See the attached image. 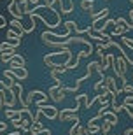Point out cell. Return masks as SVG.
I'll list each match as a JSON object with an SVG mask.
<instances>
[{"label":"cell","instance_id":"35","mask_svg":"<svg viewBox=\"0 0 133 135\" xmlns=\"http://www.w3.org/2000/svg\"><path fill=\"white\" fill-rule=\"evenodd\" d=\"M107 135H109V133H107Z\"/></svg>","mask_w":133,"mask_h":135},{"label":"cell","instance_id":"22","mask_svg":"<svg viewBox=\"0 0 133 135\" xmlns=\"http://www.w3.org/2000/svg\"><path fill=\"white\" fill-rule=\"evenodd\" d=\"M100 130V125H88L86 126V135H96Z\"/></svg>","mask_w":133,"mask_h":135},{"label":"cell","instance_id":"19","mask_svg":"<svg viewBox=\"0 0 133 135\" xmlns=\"http://www.w3.org/2000/svg\"><path fill=\"white\" fill-rule=\"evenodd\" d=\"M93 5H95V0H81V9L86 11V12H93Z\"/></svg>","mask_w":133,"mask_h":135},{"label":"cell","instance_id":"16","mask_svg":"<svg viewBox=\"0 0 133 135\" xmlns=\"http://www.w3.org/2000/svg\"><path fill=\"white\" fill-rule=\"evenodd\" d=\"M5 39L11 40V42H19V44H21V35L18 33L16 30H12V28H11V30H7V33H5Z\"/></svg>","mask_w":133,"mask_h":135},{"label":"cell","instance_id":"34","mask_svg":"<svg viewBox=\"0 0 133 135\" xmlns=\"http://www.w3.org/2000/svg\"><path fill=\"white\" fill-rule=\"evenodd\" d=\"M131 79H133V74H131Z\"/></svg>","mask_w":133,"mask_h":135},{"label":"cell","instance_id":"6","mask_svg":"<svg viewBox=\"0 0 133 135\" xmlns=\"http://www.w3.org/2000/svg\"><path fill=\"white\" fill-rule=\"evenodd\" d=\"M2 97H4V107H7V109H12V107H14V104L18 102L16 93L12 90H7V88L2 91Z\"/></svg>","mask_w":133,"mask_h":135},{"label":"cell","instance_id":"33","mask_svg":"<svg viewBox=\"0 0 133 135\" xmlns=\"http://www.w3.org/2000/svg\"><path fill=\"white\" fill-rule=\"evenodd\" d=\"M130 2H131V4H133V0H130Z\"/></svg>","mask_w":133,"mask_h":135},{"label":"cell","instance_id":"8","mask_svg":"<svg viewBox=\"0 0 133 135\" xmlns=\"http://www.w3.org/2000/svg\"><path fill=\"white\" fill-rule=\"evenodd\" d=\"M91 32H96V33H105L107 30V20L105 18H100V20H93L91 26H89Z\"/></svg>","mask_w":133,"mask_h":135},{"label":"cell","instance_id":"13","mask_svg":"<svg viewBox=\"0 0 133 135\" xmlns=\"http://www.w3.org/2000/svg\"><path fill=\"white\" fill-rule=\"evenodd\" d=\"M95 93H96V95H105V93H110V91L107 90V86H105L104 79H100L98 83H95Z\"/></svg>","mask_w":133,"mask_h":135},{"label":"cell","instance_id":"1","mask_svg":"<svg viewBox=\"0 0 133 135\" xmlns=\"http://www.w3.org/2000/svg\"><path fill=\"white\" fill-rule=\"evenodd\" d=\"M47 98L49 97L46 95L44 91H39V90H32L28 93V97H26V100H28V104H35L37 107H42V105H46V102H47Z\"/></svg>","mask_w":133,"mask_h":135},{"label":"cell","instance_id":"25","mask_svg":"<svg viewBox=\"0 0 133 135\" xmlns=\"http://www.w3.org/2000/svg\"><path fill=\"white\" fill-rule=\"evenodd\" d=\"M124 110L128 112V116L133 119V102H131V104H124Z\"/></svg>","mask_w":133,"mask_h":135},{"label":"cell","instance_id":"9","mask_svg":"<svg viewBox=\"0 0 133 135\" xmlns=\"http://www.w3.org/2000/svg\"><path fill=\"white\" fill-rule=\"evenodd\" d=\"M7 11H9L11 14H12V18L14 20H23V12H21V9H19V5H18V2H14V0H11V4L7 5Z\"/></svg>","mask_w":133,"mask_h":135},{"label":"cell","instance_id":"24","mask_svg":"<svg viewBox=\"0 0 133 135\" xmlns=\"http://www.w3.org/2000/svg\"><path fill=\"white\" fill-rule=\"evenodd\" d=\"M110 128H112V125H110L109 121H104V123L100 125V130H102V133H104V135H107L109 132H110Z\"/></svg>","mask_w":133,"mask_h":135},{"label":"cell","instance_id":"10","mask_svg":"<svg viewBox=\"0 0 133 135\" xmlns=\"http://www.w3.org/2000/svg\"><path fill=\"white\" fill-rule=\"evenodd\" d=\"M104 83H105V86H107V90L112 93V97L117 95V93H121V91L117 90V84H116V77H114V75H107V77H104Z\"/></svg>","mask_w":133,"mask_h":135},{"label":"cell","instance_id":"11","mask_svg":"<svg viewBox=\"0 0 133 135\" xmlns=\"http://www.w3.org/2000/svg\"><path fill=\"white\" fill-rule=\"evenodd\" d=\"M5 112V118H7V119H14V118H23V116H25V112H23V109H19V110H16V109H5L4 110Z\"/></svg>","mask_w":133,"mask_h":135},{"label":"cell","instance_id":"5","mask_svg":"<svg viewBox=\"0 0 133 135\" xmlns=\"http://www.w3.org/2000/svg\"><path fill=\"white\" fill-rule=\"evenodd\" d=\"M4 72L11 74L14 79H19V81H23V79L28 77V70H26L25 67H9V69H5Z\"/></svg>","mask_w":133,"mask_h":135},{"label":"cell","instance_id":"23","mask_svg":"<svg viewBox=\"0 0 133 135\" xmlns=\"http://www.w3.org/2000/svg\"><path fill=\"white\" fill-rule=\"evenodd\" d=\"M116 25H117V26H123V28H124L126 32L131 30V25H130V23H128L126 20H124V18H117V20H116Z\"/></svg>","mask_w":133,"mask_h":135},{"label":"cell","instance_id":"12","mask_svg":"<svg viewBox=\"0 0 133 135\" xmlns=\"http://www.w3.org/2000/svg\"><path fill=\"white\" fill-rule=\"evenodd\" d=\"M9 67H25V58L21 55H12L9 60Z\"/></svg>","mask_w":133,"mask_h":135},{"label":"cell","instance_id":"14","mask_svg":"<svg viewBox=\"0 0 133 135\" xmlns=\"http://www.w3.org/2000/svg\"><path fill=\"white\" fill-rule=\"evenodd\" d=\"M11 26H12V30H16L21 37L26 33V32H25V25H23L19 20H12V21H11Z\"/></svg>","mask_w":133,"mask_h":135},{"label":"cell","instance_id":"28","mask_svg":"<svg viewBox=\"0 0 133 135\" xmlns=\"http://www.w3.org/2000/svg\"><path fill=\"white\" fill-rule=\"evenodd\" d=\"M123 135H133V128H126Z\"/></svg>","mask_w":133,"mask_h":135},{"label":"cell","instance_id":"30","mask_svg":"<svg viewBox=\"0 0 133 135\" xmlns=\"http://www.w3.org/2000/svg\"><path fill=\"white\" fill-rule=\"evenodd\" d=\"M5 90V83L4 81H0V91H4Z\"/></svg>","mask_w":133,"mask_h":135},{"label":"cell","instance_id":"3","mask_svg":"<svg viewBox=\"0 0 133 135\" xmlns=\"http://www.w3.org/2000/svg\"><path fill=\"white\" fill-rule=\"evenodd\" d=\"M65 93H67V91L63 90V86H61V84H54V86H51L49 91H47L49 98L54 102V104H61V102L65 100Z\"/></svg>","mask_w":133,"mask_h":135},{"label":"cell","instance_id":"21","mask_svg":"<svg viewBox=\"0 0 133 135\" xmlns=\"http://www.w3.org/2000/svg\"><path fill=\"white\" fill-rule=\"evenodd\" d=\"M42 128H44V126H42V123H40V121H33V123H32V126H30V135H35L37 132L42 130Z\"/></svg>","mask_w":133,"mask_h":135},{"label":"cell","instance_id":"4","mask_svg":"<svg viewBox=\"0 0 133 135\" xmlns=\"http://www.w3.org/2000/svg\"><path fill=\"white\" fill-rule=\"evenodd\" d=\"M58 119L60 121H74V123H79V116H77V110L75 109H63L60 110L58 114Z\"/></svg>","mask_w":133,"mask_h":135},{"label":"cell","instance_id":"17","mask_svg":"<svg viewBox=\"0 0 133 135\" xmlns=\"http://www.w3.org/2000/svg\"><path fill=\"white\" fill-rule=\"evenodd\" d=\"M68 135H86V128H84L81 123H75V125L70 128Z\"/></svg>","mask_w":133,"mask_h":135},{"label":"cell","instance_id":"7","mask_svg":"<svg viewBox=\"0 0 133 135\" xmlns=\"http://www.w3.org/2000/svg\"><path fill=\"white\" fill-rule=\"evenodd\" d=\"M37 109H40L42 110V116H46L47 119H56L58 118V114H60V110L54 107V105H42V107H37Z\"/></svg>","mask_w":133,"mask_h":135},{"label":"cell","instance_id":"31","mask_svg":"<svg viewBox=\"0 0 133 135\" xmlns=\"http://www.w3.org/2000/svg\"><path fill=\"white\" fill-rule=\"evenodd\" d=\"M30 2H32V5H39L40 4V0H30Z\"/></svg>","mask_w":133,"mask_h":135},{"label":"cell","instance_id":"15","mask_svg":"<svg viewBox=\"0 0 133 135\" xmlns=\"http://www.w3.org/2000/svg\"><path fill=\"white\" fill-rule=\"evenodd\" d=\"M18 5H19V9H21V12H23V14L28 16L30 12H32V2H30V0H19V2H18Z\"/></svg>","mask_w":133,"mask_h":135},{"label":"cell","instance_id":"27","mask_svg":"<svg viewBox=\"0 0 133 135\" xmlns=\"http://www.w3.org/2000/svg\"><path fill=\"white\" fill-rule=\"evenodd\" d=\"M35 135H51V130H49V128H42V130L37 132Z\"/></svg>","mask_w":133,"mask_h":135},{"label":"cell","instance_id":"26","mask_svg":"<svg viewBox=\"0 0 133 135\" xmlns=\"http://www.w3.org/2000/svg\"><path fill=\"white\" fill-rule=\"evenodd\" d=\"M21 119H23V118H21ZM21 119H19V118H14V119H11V123H12V126H14V128L21 130Z\"/></svg>","mask_w":133,"mask_h":135},{"label":"cell","instance_id":"2","mask_svg":"<svg viewBox=\"0 0 133 135\" xmlns=\"http://www.w3.org/2000/svg\"><path fill=\"white\" fill-rule=\"evenodd\" d=\"M112 65H114V72H116V77H126L128 61H126V58H124V56H114Z\"/></svg>","mask_w":133,"mask_h":135},{"label":"cell","instance_id":"29","mask_svg":"<svg viewBox=\"0 0 133 135\" xmlns=\"http://www.w3.org/2000/svg\"><path fill=\"white\" fill-rule=\"evenodd\" d=\"M4 107V97H2V91H0V109Z\"/></svg>","mask_w":133,"mask_h":135},{"label":"cell","instance_id":"18","mask_svg":"<svg viewBox=\"0 0 133 135\" xmlns=\"http://www.w3.org/2000/svg\"><path fill=\"white\" fill-rule=\"evenodd\" d=\"M32 123H33V121L30 119L28 116H23V119H21V130L19 132H25V133H30V126H32Z\"/></svg>","mask_w":133,"mask_h":135},{"label":"cell","instance_id":"20","mask_svg":"<svg viewBox=\"0 0 133 135\" xmlns=\"http://www.w3.org/2000/svg\"><path fill=\"white\" fill-rule=\"evenodd\" d=\"M109 12H110V9H109V7H104V9L98 11V12H91V20H100V18H107Z\"/></svg>","mask_w":133,"mask_h":135},{"label":"cell","instance_id":"32","mask_svg":"<svg viewBox=\"0 0 133 135\" xmlns=\"http://www.w3.org/2000/svg\"><path fill=\"white\" fill-rule=\"evenodd\" d=\"M9 135H21L19 132H14V133H9Z\"/></svg>","mask_w":133,"mask_h":135}]
</instances>
